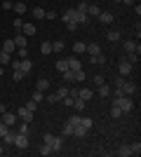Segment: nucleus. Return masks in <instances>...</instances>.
I'll list each match as a JSON object with an SVG mask.
<instances>
[{
    "mask_svg": "<svg viewBox=\"0 0 141 157\" xmlns=\"http://www.w3.org/2000/svg\"><path fill=\"white\" fill-rule=\"evenodd\" d=\"M12 40H14V45H17V47H26V45H28V38H24V33H21V31L17 33Z\"/></svg>",
    "mask_w": 141,
    "mask_h": 157,
    "instance_id": "obj_14",
    "label": "nucleus"
},
{
    "mask_svg": "<svg viewBox=\"0 0 141 157\" xmlns=\"http://www.w3.org/2000/svg\"><path fill=\"white\" fill-rule=\"evenodd\" d=\"M104 82H106V80H104V75H94V85H96V87L104 85Z\"/></svg>",
    "mask_w": 141,
    "mask_h": 157,
    "instance_id": "obj_48",
    "label": "nucleus"
},
{
    "mask_svg": "<svg viewBox=\"0 0 141 157\" xmlns=\"http://www.w3.org/2000/svg\"><path fill=\"white\" fill-rule=\"evenodd\" d=\"M57 71H59V73H66L68 71V59H59V61H57Z\"/></svg>",
    "mask_w": 141,
    "mask_h": 157,
    "instance_id": "obj_22",
    "label": "nucleus"
},
{
    "mask_svg": "<svg viewBox=\"0 0 141 157\" xmlns=\"http://www.w3.org/2000/svg\"><path fill=\"white\" fill-rule=\"evenodd\" d=\"M14 145H17L19 150H26V148H28V136H26V134H19V131H17V138H14Z\"/></svg>",
    "mask_w": 141,
    "mask_h": 157,
    "instance_id": "obj_5",
    "label": "nucleus"
},
{
    "mask_svg": "<svg viewBox=\"0 0 141 157\" xmlns=\"http://www.w3.org/2000/svg\"><path fill=\"white\" fill-rule=\"evenodd\" d=\"M68 71H73V73L82 71V63H80L78 59H75V56H71V59H68Z\"/></svg>",
    "mask_w": 141,
    "mask_h": 157,
    "instance_id": "obj_13",
    "label": "nucleus"
},
{
    "mask_svg": "<svg viewBox=\"0 0 141 157\" xmlns=\"http://www.w3.org/2000/svg\"><path fill=\"white\" fill-rule=\"evenodd\" d=\"M5 145H14V138H17V131H12V129H7L5 131Z\"/></svg>",
    "mask_w": 141,
    "mask_h": 157,
    "instance_id": "obj_15",
    "label": "nucleus"
},
{
    "mask_svg": "<svg viewBox=\"0 0 141 157\" xmlns=\"http://www.w3.org/2000/svg\"><path fill=\"white\" fill-rule=\"evenodd\" d=\"M57 17H59V14L54 12V10H49V12H45V19H57Z\"/></svg>",
    "mask_w": 141,
    "mask_h": 157,
    "instance_id": "obj_51",
    "label": "nucleus"
},
{
    "mask_svg": "<svg viewBox=\"0 0 141 157\" xmlns=\"http://www.w3.org/2000/svg\"><path fill=\"white\" fill-rule=\"evenodd\" d=\"M80 124L85 127V129H92V124H94V122H92V117H80Z\"/></svg>",
    "mask_w": 141,
    "mask_h": 157,
    "instance_id": "obj_37",
    "label": "nucleus"
},
{
    "mask_svg": "<svg viewBox=\"0 0 141 157\" xmlns=\"http://www.w3.org/2000/svg\"><path fill=\"white\" fill-rule=\"evenodd\" d=\"M85 134H87V129H85V127L80 124V122H78V124L73 127V136H78V138H82L85 136Z\"/></svg>",
    "mask_w": 141,
    "mask_h": 157,
    "instance_id": "obj_19",
    "label": "nucleus"
},
{
    "mask_svg": "<svg viewBox=\"0 0 141 157\" xmlns=\"http://www.w3.org/2000/svg\"><path fill=\"white\" fill-rule=\"evenodd\" d=\"M38 105H40V103H35L33 98H31V101H26V105H24V108H26V110H31V113H35V110H38Z\"/></svg>",
    "mask_w": 141,
    "mask_h": 157,
    "instance_id": "obj_33",
    "label": "nucleus"
},
{
    "mask_svg": "<svg viewBox=\"0 0 141 157\" xmlns=\"http://www.w3.org/2000/svg\"><path fill=\"white\" fill-rule=\"evenodd\" d=\"M85 47H87V45L78 40V42H75V45H73V52H75V54H85Z\"/></svg>",
    "mask_w": 141,
    "mask_h": 157,
    "instance_id": "obj_28",
    "label": "nucleus"
},
{
    "mask_svg": "<svg viewBox=\"0 0 141 157\" xmlns=\"http://www.w3.org/2000/svg\"><path fill=\"white\" fill-rule=\"evenodd\" d=\"M17 120H19V117H17V113H2V122H5V124L7 127H14V124H17Z\"/></svg>",
    "mask_w": 141,
    "mask_h": 157,
    "instance_id": "obj_8",
    "label": "nucleus"
},
{
    "mask_svg": "<svg viewBox=\"0 0 141 157\" xmlns=\"http://www.w3.org/2000/svg\"><path fill=\"white\" fill-rule=\"evenodd\" d=\"M106 38L111 40V42H118V40H120V33H118V31H111V33L106 35Z\"/></svg>",
    "mask_w": 141,
    "mask_h": 157,
    "instance_id": "obj_39",
    "label": "nucleus"
},
{
    "mask_svg": "<svg viewBox=\"0 0 141 157\" xmlns=\"http://www.w3.org/2000/svg\"><path fill=\"white\" fill-rule=\"evenodd\" d=\"M99 21H101V24H113L115 17H113L111 12H101V14H99Z\"/></svg>",
    "mask_w": 141,
    "mask_h": 157,
    "instance_id": "obj_16",
    "label": "nucleus"
},
{
    "mask_svg": "<svg viewBox=\"0 0 141 157\" xmlns=\"http://www.w3.org/2000/svg\"><path fill=\"white\" fill-rule=\"evenodd\" d=\"M125 59H127L129 63L134 66V63H139V54H136V52H132V54H125Z\"/></svg>",
    "mask_w": 141,
    "mask_h": 157,
    "instance_id": "obj_32",
    "label": "nucleus"
},
{
    "mask_svg": "<svg viewBox=\"0 0 141 157\" xmlns=\"http://www.w3.org/2000/svg\"><path fill=\"white\" fill-rule=\"evenodd\" d=\"M94 94H92V89H87V87H80L78 92H75V98H82V101H89Z\"/></svg>",
    "mask_w": 141,
    "mask_h": 157,
    "instance_id": "obj_9",
    "label": "nucleus"
},
{
    "mask_svg": "<svg viewBox=\"0 0 141 157\" xmlns=\"http://www.w3.org/2000/svg\"><path fill=\"white\" fill-rule=\"evenodd\" d=\"M57 101H59L57 94H47V103H57Z\"/></svg>",
    "mask_w": 141,
    "mask_h": 157,
    "instance_id": "obj_49",
    "label": "nucleus"
},
{
    "mask_svg": "<svg viewBox=\"0 0 141 157\" xmlns=\"http://www.w3.org/2000/svg\"><path fill=\"white\" fill-rule=\"evenodd\" d=\"M7 110V108H5V105H2V103H0V115H2V113H5Z\"/></svg>",
    "mask_w": 141,
    "mask_h": 157,
    "instance_id": "obj_56",
    "label": "nucleus"
},
{
    "mask_svg": "<svg viewBox=\"0 0 141 157\" xmlns=\"http://www.w3.org/2000/svg\"><path fill=\"white\" fill-rule=\"evenodd\" d=\"M122 49H125V54H132V52L141 54V47L136 45L134 40H125V42H122Z\"/></svg>",
    "mask_w": 141,
    "mask_h": 157,
    "instance_id": "obj_3",
    "label": "nucleus"
},
{
    "mask_svg": "<svg viewBox=\"0 0 141 157\" xmlns=\"http://www.w3.org/2000/svg\"><path fill=\"white\" fill-rule=\"evenodd\" d=\"M31 68H33V61L28 59V56H26V59H19V66H17V71H21L24 75H26V73H31Z\"/></svg>",
    "mask_w": 141,
    "mask_h": 157,
    "instance_id": "obj_6",
    "label": "nucleus"
},
{
    "mask_svg": "<svg viewBox=\"0 0 141 157\" xmlns=\"http://www.w3.org/2000/svg\"><path fill=\"white\" fill-rule=\"evenodd\" d=\"M99 96H111V87L104 82V85H99Z\"/></svg>",
    "mask_w": 141,
    "mask_h": 157,
    "instance_id": "obj_29",
    "label": "nucleus"
},
{
    "mask_svg": "<svg viewBox=\"0 0 141 157\" xmlns=\"http://www.w3.org/2000/svg\"><path fill=\"white\" fill-rule=\"evenodd\" d=\"M61 21H64V24H68V21H75V24H78V12H75L73 7H71V10H66V12L61 14Z\"/></svg>",
    "mask_w": 141,
    "mask_h": 157,
    "instance_id": "obj_7",
    "label": "nucleus"
},
{
    "mask_svg": "<svg viewBox=\"0 0 141 157\" xmlns=\"http://www.w3.org/2000/svg\"><path fill=\"white\" fill-rule=\"evenodd\" d=\"M120 89H122V94H125V96H129V94H134V92H136V85H134V82H129V80L125 78V85H122Z\"/></svg>",
    "mask_w": 141,
    "mask_h": 157,
    "instance_id": "obj_11",
    "label": "nucleus"
},
{
    "mask_svg": "<svg viewBox=\"0 0 141 157\" xmlns=\"http://www.w3.org/2000/svg\"><path fill=\"white\" fill-rule=\"evenodd\" d=\"M113 105H118L122 113H129L132 108H134V103H132V98L129 96H125V94H120V96H115L113 98Z\"/></svg>",
    "mask_w": 141,
    "mask_h": 157,
    "instance_id": "obj_1",
    "label": "nucleus"
},
{
    "mask_svg": "<svg viewBox=\"0 0 141 157\" xmlns=\"http://www.w3.org/2000/svg\"><path fill=\"white\" fill-rule=\"evenodd\" d=\"M2 152H5V145H2V143H0V155H2Z\"/></svg>",
    "mask_w": 141,
    "mask_h": 157,
    "instance_id": "obj_57",
    "label": "nucleus"
},
{
    "mask_svg": "<svg viewBox=\"0 0 141 157\" xmlns=\"http://www.w3.org/2000/svg\"><path fill=\"white\" fill-rule=\"evenodd\" d=\"M78 26H80V24H75V21H68V24H66V28H68L71 33H75V31H78Z\"/></svg>",
    "mask_w": 141,
    "mask_h": 157,
    "instance_id": "obj_45",
    "label": "nucleus"
},
{
    "mask_svg": "<svg viewBox=\"0 0 141 157\" xmlns=\"http://www.w3.org/2000/svg\"><path fill=\"white\" fill-rule=\"evenodd\" d=\"M113 2H122V0H113Z\"/></svg>",
    "mask_w": 141,
    "mask_h": 157,
    "instance_id": "obj_58",
    "label": "nucleus"
},
{
    "mask_svg": "<svg viewBox=\"0 0 141 157\" xmlns=\"http://www.w3.org/2000/svg\"><path fill=\"white\" fill-rule=\"evenodd\" d=\"M87 7H89L87 0H80V5L75 7V12H78V14H87Z\"/></svg>",
    "mask_w": 141,
    "mask_h": 157,
    "instance_id": "obj_23",
    "label": "nucleus"
},
{
    "mask_svg": "<svg viewBox=\"0 0 141 157\" xmlns=\"http://www.w3.org/2000/svg\"><path fill=\"white\" fill-rule=\"evenodd\" d=\"M61 134H64V136H73V124H71V122H66V124H64V129H61Z\"/></svg>",
    "mask_w": 141,
    "mask_h": 157,
    "instance_id": "obj_31",
    "label": "nucleus"
},
{
    "mask_svg": "<svg viewBox=\"0 0 141 157\" xmlns=\"http://www.w3.org/2000/svg\"><path fill=\"white\" fill-rule=\"evenodd\" d=\"M85 105H87V101H82V98H75V101H73V108H75L78 113L85 110Z\"/></svg>",
    "mask_w": 141,
    "mask_h": 157,
    "instance_id": "obj_24",
    "label": "nucleus"
},
{
    "mask_svg": "<svg viewBox=\"0 0 141 157\" xmlns=\"http://www.w3.org/2000/svg\"><path fill=\"white\" fill-rule=\"evenodd\" d=\"M118 155H120V157H129V155H132V148H129L127 143L120 145V148H118Z\"/></svg>",
    "mask_w": 141,
    "mask_h": 157,
    "instance_id": "obj_21",
    "label": "nucleus"
},
{
    "mask_svg": "<svg viewBox=\"0 0 141 157\" xmlns=\"http://www.w3.org/2000/svg\"><path fill=\"white\" fill-rule=\"evenodd\" d=\"M21 26H24V19H14V28H17V31H21Z\"/></svg>",
    "mask_w": 141,
    "mask_h": 157,
    "instance_id": "obj_54",
    "label": "nucleus"
},
{
    "mask_svg": "<svg viewBox=\"0 0 141 157\" xmlns=\"http://www.w3.org/2000/svg\"><path fill=\"white\" fill-rule=\"evenodd\" d=\"M122 85H125V78H122V75H118V78H115V87H118V89H120Z\"/></svg>",
    "mask_w": 141,
    "mask_h": 157,
    "instance_id": "obj_52",
    "label": "nucleus"
},
{
    "mask_svg": "<svg viewBox=\"0 0 141 157\" xmlns=\"http://www.w3.org/2000/svg\"><path fill=\"white\" fill-rule=\"evenodd\" d=\"M122 2H125V5H134L136 0H122Z\"/></svg>",
    "mask_w": 141,
    "mask_h": 157,
    "instance_id": "obj_55",
    "label": "nucleus"
},
{
    "mask_svg": "<svg viewBox=\"0 0 141 157\" xmlns=\"http://www.w3.org/2000/svg\"><path fill=\"white\" fill-rule=\"evenodd\" d=\"M21 78H24V73H21V71H14L12 73V80H14V82H21Z\"/></svg>",
    "mask_w": 141,
    "mask_h": 157,
    "instance_id": "obj_46",
    "label": "nucleus"
},
{
    "mask_svg": "<svg viewBox=\"0 0 141 157\" xmlns=\"http://www.w3.org/2000/svg\"><path fill=\"white\" fill-rule=\"evenodd\" d=\"M99 14H101L99 5H89V7H87V17H99Z\"/></svg>",
    "mask_w": 141,
    "mask_h": 157,
    "instance_id": "obj_26",
    "label": "nucleus"
},
{
    "mask_svg": "<svg viewBox=\"0 0 141 157\" xmlns=\"http://www.w3.org/2000/svg\"><path fill=\"white\" fill-rule=\"evenodd\" d=\"M0 122H2V115H0Z\"/></svg>",
    "mask_w": 141,
    "mask_h": 157,
    "instance_id": "obj_59",
    "label": "nucleus"
},
{
    "mask_svg": "<svg viewBox=\"0 0 141 157\" xmlns=\"http://www.w3.org/2000/svg\"><path fill=\"white\" fill-rule=\"evenodd\" d=\"M19 134H31V129H28V122H21V127H19Z\"/></svg>",
    "mask_w": 141,
    "mask_h": 157,
    "instance_id": "obj_44",
    "label": "nucleus"
},
{
    "mask_svg": "<svg viewBox=\"0 0 141 157\" xmlns=\"http://www.w3.org/2000/svg\"><path fill=\"white\" fill-rule=\"evenodd\" d=\"M33 115H35V113L26 110V108H19V110H17V117H19L21 122H28V124H31V122H33Z\"/></svg>",
    "mask_w": 141,
    "mask_h": 157,
    "instance_id": "obj_4",
    "label": "nucleus"
},
{
    "mask_svg": "<svg viewBox=\"0 0 141 157\" xmlns=\"http://www.w3.org/2000/svg\"><path fill=\"white\" fill-rule=\"evenodd\" d=\"M57 96H59V101H61L64 96H68V89H66V87H61L59 92H57Z\"/></svg>",
    "mask_w": 141,
    "mask_h": 157,
    "instance_id": "obj_47",
    "label": "nucleus"
},
{
    "mask_svg": "<svg viewBox=\"0 0 141 157\" xmlns=\"http://www.w3.org/2000/svg\"><path fill=\"white\" fill-rule=\"evenodd\" d=\"M49 145H52V150H54V152H59V150H61V138H57V136H54V141H52Z\"/></svg>",
    "mask_w": 141,
    "mask_h": 157,
    "instance_id": "obj_36",
    "label": "nucleus"
},
{
    "mask_svg": "<svg viewBox=\"0 0 141 157\" xmlns=\"http://www.w3.org/2000/svg\"><path fill=\"white\" fill-rule=\"evenodd\" d=\"M12 10H14V12H17V14H19V17H21V14L26 12V2H24V0H17Z\"/></svg>",
    "mask_w": 141,
    "mask_h": 157,
    "instance_id": "obj_18",
    "label": "nucleus"
},
{
    "mask_svg": "<svg viewBox=\"0 0 141 157\" xmlns=\"http://www.w3.org/2000/svg\"><path fill=\"white\" fill-rule=\"evenodd\" d=\"M52 52H64V40H54L52 42Z\"/></svg>",
    "mask_w": 141,
    "mask_h": 157,
    "instance_id": "obj_30",
    "label": "nucleus"
},
{
    "mask_svg": "<svg viewBox=\"0 0 141 157\" xmlns=\"http://www.w3.org/2000/svg\"><path fill=\"white\" fill-rule=\"evenodd\" d=\"M31 98H33L35 103H40L42 98H45V94H42V92H38V89H35V92H33V96H31Z\"/></svg>",
    "mask_w": 141,
    "mask_h": 157,
    "instance_id": "obj_42",
    "label": "nucleus"
},
{
    "mask_svg": "<svg viewBox=\"0 0 141 157\" xmlns=\"http://www.w3.org/2000/svg\"><path fill=\"white\" fill-rule=\"evenodd\" d=\"M120 115H122V110L118 108V105H113V108H111V117H115V120H118Z\"/></svg>",
    "mask_w": 141,
    "mask_h": 157,
    "instance_id": "obj_43",
    "label": "nucleus"
},
{
    "mask_svg": "<svg viewBox=\"0 0 141 157\" xmlns=\"http://www.w3.org/2000/svg\"><path fill=\"white\" fill-rule=\"evenodd\" d=\"M85 52H87L89 56H99V54H101V47L96 45V42H89V45L85 47Z\"/></svg>",
    "mask_w": 141,
    "mask_h": 157,
    "instance_id": "obj_12",
    "label": "nucleus"
},
{
    "mask_svg": "<svg viewBox=\"0 0 141 157\" xmlns=\"http://www.w3.org/2000/svg\"><path fill=\"white\" fill-rule=\"evenodd\" d=\"M12 7H14L12 0H5V2H2V10H5V12H7V10H12Z\"/></svg>",
    "mask_w": 141,
    "mask_h": 157,
    "instance_id": "obj_50",
    "label": "nucleus"
},
{
    "mask_svg": "<svg viewBox=\"0 0 141 157\" xmlns=\"http://www.w3.org/2000/svg\"><path fill=\"white\" fill-rule=\"evenodd\" d=\"M35 89H38V92H47V89H49V80L40 78V80H38V85H35Z\"/></svg>",
    "mask_w": 141,
    "mask_h": 157,
    "instance_id": "obj_17",
    "label": "nucleus"
},
{
    "mask_svg": "<svg viewBox=\"0 0 141 157\" xmlns=\"http://www.w3.org/2000/svg\"><path fill=\"white\" fill-rule=\"evenodd\" d=\"M129 148H132V155H139V152H141V143H139V141L129 143Z\"/></svg>",
    "mask_w": 141,
    "mask_h": 157,
    "instance_id": "obj_38",
    "label": "nucleus"
},
{
    "mask_svg": "<svg viewBox=\"0 0 141 157\" xmlns=\"http://www.w3.org/2000/svg\"><path fill=\"white\" fill-rule=\"evenodd\" d=\"M132 71H134V66H132L125 56H122V59L118 61V73H120L122 78H127V75H132Z\"/></svg>",
    "mask_w": 141,
    "mask_h": 157,
    "instance_id": "obj_2",
    "label": "nucleus"
},
{
    "mask_svg": "<svg viewBox=\"0 0 141 157\" xmlns=\"http://www.w3.org/2000/svg\"><path fill=\"white\" fill-rule=\"evenodd\" d=\"M2 52H7V54H12V56H14V52H17V45H14V40H12V38H7L5 42H2Z\"/></svg>",
    "mask_w": 141,
    "mask_h": 157,
    "instance_id": "obj_10",
    "label": "nucleus"
},
{
    "mask_svg": "<svg viewBox=\"0 0 141 157\" xmlns=\"http://www.w3.org/2000/svg\"><path fill=\"white\" fill-rule=\"evenodd\" d=\"M40 52L42 54H52V42H42V45H40Z\"/></svg>",
    "mask_w": 141,
    "mask_h": 157,
    "instance_id": "obj_35",
    "label": "nucleus"
},
{
    "mask_svg": "<svg viewBox=\"0 0 141 157\" xmlns=\"http://www.w3.org/2000/svg\"><path fill=\"white\" fill-rule=\"evenodd\" d=\"M40 155H54V150H52V145H42V148H40Z\"/></svg>",
    "mask_w": 141,
    "mask_h": 157,
    "instance_id": "obj_41",
    "label": "nucleus"
},
{
    "mask_svg": "<svg viewBox=\"0 0 141 157\" xmlns=\"http://www.w3.org/2000/svg\"><path fill=\"white\" fill-rule=\"evenodd\" d=\"M61 78H64V82H75V73L66 71V73H61Z\"/></svg>",
    "mask_w": 141,
    "mask_h": 157,
    "instance_id": "obj_27",
    "label": "nucleus"
},
{
    "mask_svg": "<svg viewBox=\"0 0 141 157\" xmlns=\"http://www.w3.org/2000/svg\"><path fill=\"white\" fill-rule=\"evenodd\" d=\"M10 61H12V54H7V52H2V49H0V66H7Z\"/></svg>",
    "mask_w": 141,
    "mask_h": 157,
    "instance_id": "obj_25",
    "label": "nucleus"
},
{
    "mask_svg": "<svg viewBox=\"0 0 141 157\" xmlns=\"http://www.w3.org/2000/svg\"><path fill=\"white\" fill-rule=\"evenodd\" d=\"M33 17L35 19H45V10L42 7H33Z\"/></svg>",
    "mask_w": 141,
    "mask_h": 157,
    "instance_id": "obj_34",
    "label": "nucleus"
},
{
    "mask_svg": "<svg viewBox=\"0 0 141 157\" xmlns=\"http://www.w3.org/2000/svg\"><path fill=\"white\" fill-rule=\"evenodd\" d=\"M89 61H92V63H106V56H104V54H99V56H89Z\"/></svg>",
    "mask_w": 141,
    "mask_h": 157,
    "instance_id": "obj_40",
    "label": "nucleus"
},
{
    "mask_svg": "<svg viewBox=\"0 0 141 157\" xmlns=\"http://www.w3.org/2000/svg\"><path fill=\"white\" fill-rule=\"evenodd\" d=\"M7 129H10V127H7V124H5V122H0V138L5 136V131H7Z\"/></svg>",
    "mask_w": 141,
    "mask_h": 157,
    "instance_id": "obj_53",
    "label": "nucleus"
},
{
    "mask_svg": "<svg viewBox=\"0 0 141 157\" xmlns=\"http://www.w3.org/2000/svg\"><path fill=\"white\" fill-rule=\"evenodd\" d=\"M21 33H24V35H35V24H24V26H21Z\"/></svg>",
    "mask_w": 141,
    "mask_h": 157,
    "instance_id": "obj_20",
    "label": "nucleus"
}]
</instances>
